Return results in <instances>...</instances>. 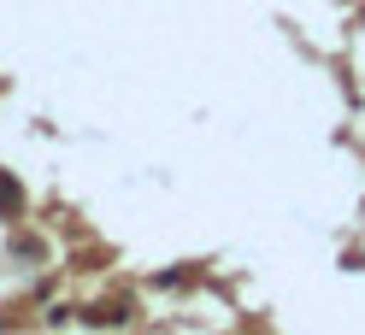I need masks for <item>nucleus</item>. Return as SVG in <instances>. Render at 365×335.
<instances>
[{
    "instance_id": "f257e3e1",
    "label": "nucleus",
    "mask_w": 365,
    "mask_h": 335,
    "mask_svg": "<svg viewBox=\"0 0 365 335\" xmlns=\"http://www.w3.org/2000/svg\"><path fill=\"white\" fill-rule=\"evenodd\" d=\"M88 324H101V329L130 324V300H101V306H88Z\"/></svg>"
},
{
    "instance_id": "f03ea898",
    "label": "nucleus",
    "mask_w": 365,
    "mask_h": 335,
    "mask_svg": "<svg viewBox=\"0 0 365 335\" xmlns=\"http://www.w3.org/2000/svg\"><path fill=\"white\" fill-rule=\"evenodd\" d=\"M18 212H24V188L0 171V218H18Z\"/></svg>"
}]
</instances>
